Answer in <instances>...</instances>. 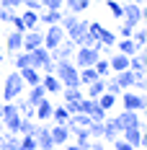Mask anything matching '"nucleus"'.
Here are the masks:
<instances>
[{"label":"nucleus","mask_w":147,"mask_h":150,"mask_svg":"<svg viewBox=\"0 0 147 150\" xmlns=\"http://www.w3.org/2000/svg\"><path fill=\"white\" fill-rule=\"evenodd\" d=\"M54 75L59 78V83H62V88H67V86H80V78H77V65L72 60H54Z\"/></svg>","instance_id":"obj_1"},{"label":"nucleus","mask_w":147,"mask_h":150,"mask_svg":"<svg viewBox=\"0 0 147 150\" xmlns=\"http://www.w3.org/2000/svg\"><path fill=\"white\" fill-rule=\"evenodd\" d=\"M23 93H26V83H23L21 73H18V70H15V73H8L5 86H3V101H15V98L23 96Z\"/></svg>","instance_id":"obj_2"},{"label":"nucleus","mask_w":147,"mask_h":150,"mask_svg":"<svg viewBox=\"0 0 147 150\" xmlns=\"http://www.w3.org/2000/svg\"><path fill=\"white\" fill-rule=\"evenodd\" d=\"M77 114H88L93 122H103L108 111L101 109L98 98H88V96H83V98H80V104H77Z\"/></svg>","instance_id":"obj_3"},{"label":"nucleus","mask_w":147,"mask_h":150,"mask_svg":"<svg viewBox=\"0 0 147 150\" xmlns=\"http://www.w3.org/2000/svg\"><path fill=\"white\" fill-rule=\"evenodd\" d=\"M121 21L129 23V26H139V23H145V5H139V3H129V5H124V16H121Z\"/></svg>","instance_id":"obj_4"},{"label":"nucleus","mask_w":147,"mask_h":150,"mask_svg":"<svg viewBox=\"0 0 147 150\" xmlns=\"http://www.w3.org/2000/svg\"><path fill=\"white\" fill-rule=\"evenodd\" d=\"M101 54L93 49V47H77L72 54V62L77 65V67H90V65H96V60H98Z\"/></svg>","instance_id":"obj_5"},{"label":"nucleus","mask_w":147,"mask_h":150,"mask_svg":"<svg viewBox=\"0 0 147 150\" xmlns=\"http://www.w3.org/2000/svg\"><path fill=\"white\" fill-rule=\"evenodd\" d=\"M75 49H77V44H75L72 39H67V36H65V39H62V42H59L49 54H52V60H72Z\"/></svg>","instance_id":"obj_6"},{"label":"nucleus","mask_w":147,"mask_h":150,"mask_svg":"<svg viewBox=\"0 0 147 150\" xmlns=\"http://www.w3.org/2000/svg\"><path fill=\"white\" fill-rule=\"evenodd\" d=\"M62 39H65V29H62L59 23H49V29L44 31V47L52 52V49H54Z\"/></svg>","instance_id":"obj_7"},{"label":"nucleus","mask_w":147,"mask_h":150,"mask_svg":"<svg viewBox=\"0 0 147 150\" xmlns=\"http://www.w3.org/2000/svg\"><path fill=\"white\" fill-rule=\"evenodd\" d=\"M49 135H52V142H54L57 148L67 145V142L72 140V135H70V127H67V124H52V127H49Z\"/></svg>","instance_id":"obj_8"},{"label":"nucleus","mask_w":147,"mask_h":150,"mask_svg":"<svg viewBox=\"0 0 147 150\" xmlns=\"http://www.w3.org/2000/svg\"><path fill=\"white\" fill-rule=\"evenodd\" d=\"M119 129H127V127H142V119H139V111H129V109H124V114H119L114 117Z\"/></svg>","instance_id":"obj_9"},{"label":"nucleus","mask_w":147,"mask_h":150,"mask_svg":"<svg viewBox=\"0 0 147 150\" xmlns=\"http://www.w3.org/2000/svg\"><path fill=\"white\" fill-rule=\"evenodd\" d=\"M121 104L129 111H145V93H121Z\"/></svg>","instance_id":"obj_10"},{"label":"nucleus","mask_w":147,"mask_h":150,"mask_svg":"<svg viewBox=\"0 0 147 150\" xmlns=\"http://www.w3.org/2000/svg\"><path fill=\"white\" fill-rule=\"evenodd\" d=\"M132 148H145V132H142V127H127V129H121V135Z\"/></svg>","instance_id":"obj_11"},{"label":"nucleus","mask_w":147,"mask_h":150,"mask_svg":"<svg viewBox=\"0 0 147 150\" xmlns=\"http://www.w3.org/2000/svg\"><path fill=\"white\" fill-rule=\"evenodd\" d=\"M41 44H44V31H36V29L23 31V47L21 49L31 52V49H36V47H41Z\"/></svg>","instance_id":"obj_12"},{"label":"nucleus","mask_w":147,"mask_h":150,"mask_svg":"<svg viewBox=\"0 0 147 150\" xmlns=\"http://www.w3.org/2000/svg\"><path fill=\"white\" fill-rule=\"evenodd\" d=\"M52 109H54V104H52V101L44 96L39 104L34 106V119H36V122H49V117H52Z\"/></svg>","instance_id":"obj_13"},{"label":"nucleus","mask_w":147,"mask_h":150,"mask_svg":"<svg viewBox=\"0 0 147 150\" xmlns=\"http://www.w3.org/2000/svg\"><path fill=\"white\" fill-rule=\"evenodd\" d=\"M52 54H49V49H46L44 44L36 47V49H31L29 52V60H31V67H36V70H41V65H44L46 60H49Z\"/></svg>","instance_id":"obj_14"},{"label":"nucleus","mask_w":147,"mask_h":150,"mask_svg":"<svg viewBox=\"0 0 147 150\" xmlns=\"http://www.w3.org/2000/svg\"><path fill=\"white\" fill-rule=\"evenodd\" d=\"M108 67H111V73H121V70L129 67V57L121 54V52H111L108 54Z\"/></svg>","instance_id":"obj_15"},{"label":"nucleus","mask_w":147,"mask_h":150,"mask_svg":"<svg viewBox=\"0 0 147 150\" xmlns=\"http://www.w3.org/2000/svg\"><path fill=\"white\" fill-rule=\"evenodd\" d=\"M39 83L44 86L46 96H49V93H59V91H62V83H59V78H57L54 73H44V75H41V80H39Z\"/></svg>","instance_id":"obj_16"},{"label":"nucleus","mask_w":147,"mask_h":150,"mask_svg":"<svg viewBox=\"0 0 147 150\" xmlns=\"http://www.w3.org/2000/svg\"><path fill=\"white\" fill-rule=\"evenodd\" d=\"M70 135L75 137V145L80 150H88L90 145V132H88V127H75V129H70Z\"/></svg>","instance_id":"obj_17"},{"label":"nucleus","mask_w":147,"mask_h":150,"mask_svg":"<svg viewBox=\"0 0 147 150\" xmlns=\"http://www.w3.org/2000/svg\"><path fill=\"white\" fill-rule=\"evenodd\" d=\"M119 135H121V129L116 127L114 117H106V119H103V140H106V142H114Z\"/></svg>","instance_id":"obj_18"},{"label":"nucleus","mask_w":147,"mask_h":150,"mask_svg":"<svg viewBox=\"0 0 147 150\" xmlns=\"http://www.w3.org/2000/svg\"><path fill=\"white\" fill-rule=\"evenodd\" d=\"M21 47H23V31H11L8 42H5V49L11 54H15V52H21Z\"/></svg>","instance_id":"obj_19"},{"label":"nucleus","mask_w":147,"mask_h":150,"mask_svg":"<svg viewBox=\"0 0 147 150\" xmlns=\"http://www.w3.org/2000/svg\"><path fill=\"white\" fill-rule=\"evenodd\" d=\"M18 73H21V78H23L26 86H36V83L41 80V70H36V67H31V65L29 67H21Z\"/></svg>","instance_id":"obj_20"},{"label":"nucleus","mask_w":147,"mask_h":150,"mask_svg":"<svg viewBox=\"0 0 147 150\" xmlns=\"http://www.w3.org/2000/svg\"><path fill=\"white\" fill-rule=\"evenodd\" d=\"M116 52H121V54H127V57H129V54H134V52H139V49H145V47H137L132 42V39H116Z\"/></svg>","instance_id":"obj_21"},{"label":"nucleus","mask_w":147,"mask_h":150,"mask_svg":"<svg viewBox=\"0 0 147 150\" xmlns=\"http://www.w3.org/2000/svg\"><path fill=\"white\" fill-rule=\"evenodd\" d=\"M85 91H88V93H85L88 98H98L103 91H106V78H96L93 83H88V86H85Z\"/></svg>","instance_id":"obj_22"},{"label":"nucleus","mask_w":147,"mask_h":150,"mask_svg":"<svg viewBox=\"0 0 147 150\" xmlns=\"http://www.w3.org/2000/svg\"><path fill=\"white\" fill-rule=\"evenodd\" d=\"M21 21H23L26 31H29V29H36V26H39V11H31V8L21 11Z\"/></svg>","instance_id":"obj_23"},{"label":"nucleus","mask_w":147,"mask_h":150,"mask_svg":"<svg viewBox=\"0 0 147 150\" xmlns=\"http://www.w3.org/2000/svg\"><path fill=\"white\" fill-rule=\"evenodd\" d=\"M114 78H116V83H119V88L121 91H127V88H132V80H134V73L127 67V70H121V73H114Z\"/></svg>","instance_id":"obj_24"},{"label":"nucleus","mask_w":147,"mask_h":150,"mask_svg":"<svg viewBox=\"0 0 147 150\" xmlns=\"http://www.w3.org/2000/svg\"><path fill=\"white\" fill-rule=\"evenodd\" d=\"M65 8H67V13H83V11H88L90 8V0H65Z\"/></svg>","instance_id":"obj_25"},{"label":"nucleus","mask_w":147,"mask_h":150,"mask_svg":"<svg viewBox=\"0 0 147 150\" xmlns=\"http://www.w3.org/2000/svg\"><path fill=\"white\" fill-rule=\"evenodd\" d=\"M145 67H147V60H145V49H139V52L129 54V70H145Z\"/></svg>","instance_id":"obj_26"},{"label":"nucleus","mask_w":147,"mask_h":150,"mask_svg":"<svg viewBox=\"0 0 147 150\" xmlns=\"http://www.w3.org/2000/svg\"><path fill=\"white\" fill-rule=\"evenodd\" d=\"M59 18H62V11H41L39 13V23H44V26H49V23H59Z\"/></svg>","instance_id":"obj_27"},{"label":"nucleus","mask_w":147,"mask_h":150,"mask_svg":"<svg viewBox=\"0 0 147 150\" xmlns=\"http://www.w3.org/2000/svg\"><path fill=\"white\" fill-rule=\"evenodd\" d=\"M46 96V91H44V86H41V83H36V86H31V91H29V96H26V101H29V104H39V101H41V98H44Z\"/></svg>","instance_id":"obj_28"},{"label":"nucleus","mask_w":147,"mask_h":150,"mask_svg":"<svg viewBox=\"0 0 147 150\" xmlns=\"http://www.w3.org/2000/svg\"><path fill=\"white\" fill-rule=\"evenodd\" d=\"M85 31H88V21H85V18H77V23H75V29L70 31V34H67V39H72L75 44H77V39H80V36H83Z\"/></svg>","instance_id":"obj_29"},{"label":"nucleus","mask_w":147,"mask_h":150,"mask_svg":"<svg viewBox=\"0 0 147 150\" xmlns=\"http://www.w3.org/2000/svg\"><path fill=\"white\" fill-rule=\"evenodd\" d=\"M15 106H18V114H21V117H31V119H34V104L26 101V96H18V98H15Z\"/></svg>","instance_id":"obj_30"},{"label":"nucleus","mask_w":147,"mask_h":150,"mask_svg":"<svg viewBox=\"0 0 147 150\" xmlns=\"http://www.w3.org/2000/svg\"><path fill=\"white\" fill-rule=\"evenodd\" d=\"M59 93H62V98H65V101H80V98H83L80 86H67V88H62Z\"/></svg>","instance_id":"obj_31"},{"label":"nucleus","mask_w":147,"mask_h":150,"mask_svg":"<svg viewBox=\"0 0 147 150\" xmlns=\"http://www.w3.org/2000/svg\"><path fill=\"white\" fill-rule=\"evenodd\" d=\"M116 98H119V96H114V93H108V91H103L101 96H98V104H101V109H106V111H111V109L116 106Z\"/></svg>","instance_id":"obj_32"},{"label":"nucleus","mask_w":147,"mask_h":150,"mask_svg":"<svg viewBox=\"0 0 147 150\" xmlns=\"http://www.w3.org/2000/svg\"><path fill=\"white\" fill-rule=\"evenodd\" d=\"M49 119L54 122V124H67L70 114H67V109H65V106H54V109H52V117H49Z\"/></svg>","instance_id":"obj_33"},{"label":"nucleus","mask_w":147,"mask_h":150,"mask_svg":"<svg viewBox=\"0 0 147 150\" xmlns=\"http://www.w3.org/2000/svg\"><path fill=\"white\" fill-rule=\"evenodd\" d=\"M13 65H15V70H21V67H29V65H31V60H29V52H26V49L15 52V54H13Z\"/></svg>","instance_id":"obj_34"},{"label":"nucleus","mask_w":147,"mask_h":150,"mask_svg":"<svg viewBox=\"0 0 147 150\" xmlns=\"http://www.w3.org/2000/svg\"><path fill=\"white\" fill-rule=\"evenodd\" d=\"M34 127H36V119H31V117H21L18 135H31V132H34Z\"/></svg>","instance_id":"obj_35"},{"label":"nucleus","mask_w":147,"mask_h":150,"mask_svg":"<svg viewBox=\"0 0 147 150\" xmlns=\"http://www.w3.org/2000/svg\"><path fill=\"white\" fill-rule=\"evenodd\" d=\"M106 5H108V13L114 16L116 21H121V16H124V5H121V0H106Z\"/></svg>","instance_id":"obj_36"},{"label":"nucleus","mask_w":147,"mask_h":150,"mask_svg":"<svg viewBox=\"0 0 147 150\" xmlns=\"http://www.w3.org/2000/svg\"><path fill=\"white\" fill-rule=\"evenodd\" d=\"M93 67H96L98 78H108V75H114V73H111V67H108V60H103V57H98Z\"/></svg>","instance_id":"obj_37"},{"label":"nucleus","mask_w":147,"mask_h":150,"mask_svg":"<svg viewBox=\"0 0 147 150\" xmlns=\"http://www.w3.org/2000/svg\"><path fill=\"white\" fill-rule=\"evenodd\" d=\"M18 150H36V140H34V135H21V137H18Z\"/></svg>","instance_id":"obj_38"},{"label":"nucleus","mask_w":147,"mask_h":150,"mask_svg":"<svg viewBox=\"0 0 147 150\" xmlns=\"http://www.w3.org/2000/svg\"><path fill=\"white\" fill-rule=\"evenodd\" d=\"M129 39H132L137 47H145V42H147V31H145V26H142V29H137V26H134V31H132V36H129Z\"/></svg>","instance_id":"obj_39"},{"label":"nucleus","mask_w":147,"mask_h":150,"mask_svg":"<svg viewBox=\"0 0 147 150\" xmlns=\"http://www.w3.org/2000/svg\"><path fill=\"white\" fill-rule=\"evenodd\" d=\"M15 16V8H5V5H0V23H11Z\"/></svg>","instance_id":"obj_40"},{"label":"nucleus","mask_w":147,"mask_h":150,"mask_svg":"<svg viewBox=\"0 0 147 150\" xmlns=\"http://www.w3.org/2000/svg\"><path fill=\"white\" fill-rule=\"evenodd\" d=\"M88 132H90V137H101L103 140V122H90Z\"/></svg>","instance_id":"obj_41"},{"label":"nucleus","mask_w":147,"mask_h":150,"mask_svg":"<svg viewBox=\"0 0 147 150\" xmlns=\"http://www.w3.org/2000/svg\"><path fill=\"white\" fill-rule=\"evenodd\" d=\"M41 8H46V11H62L65 0H41Z\"/></svg>","instance_id":"obj_42"},{"label":"nucleus","mask_w":147,"mask_h":150,"mask_svg":"<svg viewBox=\"0 0 147 150\" xmlns=\"http://www.w3.org/2000/svg\"><path fill=\"white\" fill-rule=\"evenodd\" d=\"M106 91H108V93H114V96L121 93V88H119V83H116V78H114V75H108V78H106Z\"/></svg>","instance_id":"obj_43"},{"label":"nucleus","mask_w":147,"mask_h":150,"mask_svg":"<svg viewBox=\"0 0 147 150\" xmlns=\"http://www.w3.org/2000/svg\"><path fill=\"white\" fill-rule=\"evenodd\" d=\"M93 44H96V36H93L90 31H85V34L77 39V47H93Z\"/></svg>","instance_id":"obj_44"},{"label":"nucleus","mask_w":147,"mask_h":150,"mask_svg":"<svg viewBox=\"0 0 147 150\" xmlns=\"http://www.w3.org/2000/svg\"><path fill=\"white\" fill-rule=\"evenodd\" d=\"M134 26H129V23H124V21H119V34H121V39H129L132 36Z\"/></svg>","instance_id":"obj_45"},{"label":"nucleus","mask_w":147,"mask_h":150,"mask_svg":"<svg viewBox=\"0 0 147 150\" xmlns=\"http://www.w3.org/2000/svg\"><path fill=\"white\" fill-rule=\"evenodd\" d=\"M114 150H134V148L124 140V137H116V140H114Z\"/></svg>","instance_id":"obj_46"},{"label":"nucleus","mask_w":147,"mask_h":150,"mask_svg":"<svg viewBox=\"0 0 147 150\" xmlns=\"http://www.w3.org/2000/svg\"><path fill=\"white\" fill-rule=\"evenodd\" d=\"M21 8H31V11H39V8H41V0H21Z\"/></svg>","instance_id":"obj_47"},{"label":"nucleus","mask_w":147,"mask_h":150,"mask_svg":"<svg viewBox=\"0 0 147 150\" xmlns=\"http://www.w3.org/2000/svg\"><path fill=\"white\" fill-rule=\"evenodd\" d=\"M11 23H13L15 31H26V26H23V21H21V16H18V13L13 16V21H11Z\"/></svg>","instance_id":"obj_48"},{"label":"nucleus","mask_w":147,"mask_h":150,"mask_svg":"<svg viewBox=\"0 0 147 150\" xmlns=\"http://www.w3.org/2000/svg\"><path fill=\"white\" fill-rule=\"evenodd\" d=\"M54 65H57V62H54L52 57H49V60H46L44 65H41V73H54Z\"/></svg>","instance_id":"obj_49"},{"label":"nucleus","mask_w":147,"mask_h":150,"mask_svg":"<svg viewBox=\"0 0 147 150\" xmlns=\"http://www.w3.org/2000/svg\"><path fill=\"white\" fill-rule=\"evenodd\" d=\"M0 5H5V8H21V0H0Z\"/></svg>","instance_id":"obj_50"},{"label":"nucleus","mask_w":147,"mask_h":150,"mask_svg":"<svg viewBox=\"0 0 147 150\" xmlns=\"http://www.w3.org/2000/svg\"><path fill=\"white\" fill-rule=\"evenodd\" d=\"M62 150H80V148H77V145H75V142H72V145H67V148L62 145Z\"/></svg>","instance_id":"obj_51"},{"label":"nucleus","mask_w":147,"mask_h":150,"mask_svg":"<svg viewBox=\"0 0 147 150\" xmlns=\"http://www.w3.org/2000/svg\"><path fill=\"white\" fill-rule=\"evenodd\" d=\"M132 3H139V5H145V0H132Z\"/></svg>","instance_id":"obj_52"},{"label":"nucleus","mask_w":147,"mask_h":150,"mask_svg":"<svg viewBox=\"0 0 147 150\" xmlns=\"http://www.w3.org/2000/svg\"><path fill=\"white\" fill-rule=\"evenodd\" d=\"M0 119H3V101H0Z\"/></svg>","instance_id":"obj_53"},{"label":"nucleus","mask_w":147,"mask_h":150,"mask_svg":"<svg viewBox=\"0 0 147 150\" xmlns=\"http://www.w3.org/2000/svg\"><path fill=\"white\" fill-rule=\"evenodd\" d=\"M3 129H5V127H3V119H0V135H3Z\"/></svg>","instance_id":"obj_54"},{"label":"nucleus","mask_w":147,"mask_h":150,"mask_svg":"<svg viewBox=\"0 0 147 150\" xmlns=\"http://www.w3.org/2000/svg\"><path fill=\"white\" fill-rule=\"evenodd\" d=\"M49 150H62V148H57V145H54V148H49Z\"/></svg>","instance_id":"obj_55"},{"label":"nucleus","mask_w":147,"mask_h":150,"mask_svg":"<svg viewBox=\"0 0 147 150\" xmlns=\"http://www.w3.org/2000/svg\"><path fill=\"white\" fill-rule=\"evenodd\" d=\"M3 57H5V54H3V52H0V62H3Z\"/></svg>","instance_id":"obj_56"},{"label":"nucleus","mask_w":147,"mask_h":150,"mask_svg":"<svg viewBox=\"0 0 147 150\" xmlns=\"http://www.w3.org/2000/svg\"><path fill=\"white\" fill-rule=\"evenodd\" d=\"M134 150H145V148H134Z\"/></svg>","instance_id":"obj_57"},{"label":"nucleus","mask_w":147,"mask_h":150,"mask_svg":"<svg viewBox=\"0 0 147 150\" xmlns=\"http://www.w3.org/2000/svg\"><path fill=\"white\" fill-rule=\"evenodd\" d=\"M0 31H3V23H0Z\"/></svg>","instance_id":"obj_58"}]
</instances>
